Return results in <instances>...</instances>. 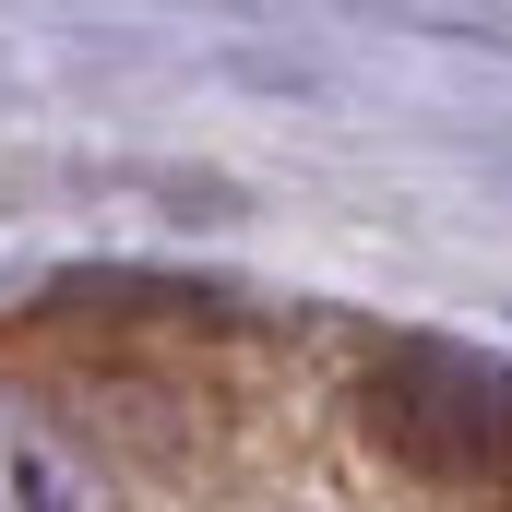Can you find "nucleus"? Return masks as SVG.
Listing matches in <instances>:
<instances>
[{"mask_svg":"<svg viewBox=\"0 0 512 512\" xmlns=\"http://www.w3.org/2000/svg\"><path fill=\"white\" fill-rule=\"evenodd\" d=\"M358 417L393 465L441 477V489H512V358L489 346H382Z\"/></svg>","mask_w":512,"mask_h":512,"instance_id":"nucleus-1","label":"nucleus"},{"mask_svg":"<svg viewBox=\"0 0 512 512\" xmlns=\"http://www.w3.org/2000/svg\"><path fill=\"white\" fill-rule=\"evenodd\" d=\"M0 512H131V489L60 405L0 382Z\"/></svg>","mask_w":512,"mask_h":512,"instance_id":"nucleus-2","label":"nucleus"}]
</instances>
